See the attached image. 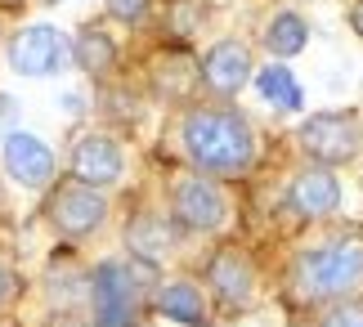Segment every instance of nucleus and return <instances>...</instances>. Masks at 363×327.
<instances>
[{
    "label": "nucleus",
    "instance_id": "nucleus-16",
    "mask_svg": "<svg viewBox=\"0 0 363 327\" xmlns=\"http://www.w3.org/2000/svg\"><path fill=\"white\" fill-rule=\"evenodd\" d=\"M72 63L86 77H108L117 67V40L104 32V27H81V36L72 40Z\"/></svg>",
    "mask_w": 363,
    "mask_h": 327
},
{
    "label": "nucleus",
    "instance_id": "nucleus-10",
    "mask_svg": "<svg viewBox=\"0 0 363 327\" xmlns=\"http://www.w3.org/2000/svg\"><path fill=\"white\" fill-rule=\"evenodd\" d=\"M0 162H5V175L23 189H50L54 184V148L45 144L40 135H27V131H9L0 139Z\"/></svg>",
    "mask_w": 363,
    "mask_h": 327
},
{
    "label": "nucleus",
    "instance_id": "nucleus-21",
    "mask_svg": "<svg viewBox=\"0 0 363 327\" xmlns=\"http://www.w3.org/2000/svg\"><path fill=\"white\" fill-rule=\"evenodd\" d=\"M13 296H18V278H13V269H9V265H0V309H5Z\"/></svg>",
    "mask_w": 363,
    "mask_h": 327
},
{
    "label": "nucleus",
    "instance_id": "nucleus-13",
    "mask_svg": "<svg viewBox=\"0 0 363 327\" xmlns=\"http://www.w3.org/2000/svg\"><path fill=\"white\" fill-rule=\"evenodd\" d=\"M152 309H157L162 318L179 323V327H206V314H211L202 282H193V278L157 282V287H152Z\"/></svg>",
    "mask_w": 363,
    "mask_h": 327
},
{
    "label": "nucleus",
    "instance_id": "nucleus-18",
    "mask_svg": "<svg viewBox=\"0 0 363 327\" xmlns=\"http://www.w3.org/2000/svg\"><path fill=\"white\" fill-rule=\"evenodd\" d=\"M251 81H256L264 104H274L278 112H301V104H305L301 85H296V77H291L283 63H269V67H260V72H251Z\"/></svg>",
    "mask_w": 363,
    "mask_h": 327
},
{
    "label": "nucleus",
    "instance_id": "nucleus-6",
    "mask_svg": "<svg viewBox=\"0 0 363 327\" xmlns=\"http://www.w3.org/2000/svg\"><path fill=\"white\" fill-rule=\"evenodd\" d=\"M45 216H50V224H54L63 238L81 243V238H94V233L104 229V220H108V197H104V189H90V184H81V179H59V184L50 189Z\"/></svg>",
    "mask_w": 363,
    "mask_h": 327
},
{
    "label": "nucleus",
    "instance_id": "nucleus-1",
    "mask_svg": "<svg viewBox=\"0 0 363 327\" xmlns=\"http://www.w3.org/2000/svg\"><path fill=\"white\" fill-rule=\"evenodd\" d=\"M179 153L193 170L211 179H233L247 175L256 162V131H251L247 112L233 104H189L179 117Z\"/></svg>",
    "mask_w": 363,
    "mask_h": 327
},
{
    "label": "nucleus",
    "instance_id": "nucleus-20",
    "mask_svg": "<svg viewBox=\"0 0 363 327\" xmlns=\"http://www.w3.org/2000/svg\"><path fill=\"white\" fill-rule=\"evenodd\" d=\"M148 9H152V0H108V18H117L125 27H139L148 18Z\"/></svg>",
    "mask_w": 363,
    "mask_h": 327
},
{
    "label": "nucleus",
    "instance_id": "nucleus-22",
    "mask_svg": "<svg viewBox=\"0 0 363 327\" xmlns=\"http://www.w3.org/2000/svg\"><path fill=\"white\" fill-rule=\"evenodd\" d=\"M350 27H354V36H363V0L350 5Z\"/></svg>",
    "mask_w": 363,
    "mask_h": 327
},
{
    "label": "nucleus",
    "instance_id": "nucleus-2",
    "mask_svg": "<svg viewBox=\"0 0 363 327\" xmlns=\"http://www.w3.org/2000/svg\"><path fill=\"white\" fill-rule=\"evenodd\" d=\"M287 287L305 305L363 296V233H341L318 247L296 251L287 269Z\"/></svg>",
    "mask_w": 363,
    "mask_h": 327
},
{
    "label": "nucleus",
    "instance_id": "nucleus-19",
    "mask_svg": "<svg viewBox=\"0 0 363 327\" xmlns=\"http://www.w3.org/2000/svg\"><path fill=\"white\" fill-rule=\"evenodd\" d=\"M314 327H363V296H345V301H328L318 309Z\"/></svg>",
    "mask_w": 363,
    "mask_h": 327
},
{
    "label": "nucleus",
    "instance_id": "nucleus-14",
    "mask_svg": "<svg viewBox=\"0 0 363 327\" xmlns=\"http://www.w3.org/2000/svg\"><path fill=\"white\" fill-rule=\"evenodd\" d=\"M198 85H202L198 59H193L189 50H166V54L152 59V90H157L166 104H189Z\"/></svg>",
    "mask_w": 363,
    "mask_h": 327
},
{
    "label": "nucleus",
    "instance_id": "nucleus-17",
    "mask_svg": "<svg viewBox=\"0 0 363 327\" xmlns=\"http://www.w3.org/2000/svg\"><path fill=\"white\" fill-rule=\"evenodd\" d=\"M305 40H310V27H305L301 13H274L269 23H264V50L274 54V59H296V54L305 50Z\"/></svg>",
    "mask_w": 363,
    "mask_h": 327
},
{
    "label": "nucleus",
    "instance_id": "nucleus-5",
    "mask_svg": "<svg viewBox=\"0 0 363 327\" xmlns=\"http://www.w3.org/2000/svg\"><path fill=\"white\" fill-rule=\"evenodd\" d=\"M171 220L184 233H220L229 224V197L211 175L184 170L171 179Z\"/></svg>",
    "mask_w": 363,
    "mask_h": 327
},
{
    "label": "nucleus",
    "instance_id": "nucleus-7",
    "mask_svg": "<svg viewBox=\"0 0 363 327\" xmlns=\"http://www.w3.org/2000/svg\"><path fill=\"white\" fill-rule=\"evenodd\" d=\"M202 287H206V301H216L225 314H242L256 301V265H251V255L242 247L225 243L206 260Z\"/></svg>",
    "mask_w": 363,
    "mask_h": 327
},
{
    "label": "nucleus",
    "instance_id": "nucleus-11",
    "mask_svg": "<svg viewBox=\"0 0 363 327\" xmlns=\"http://www.w3.org/2000/svg\"><path fill=\"white\" fill-rule=\"evenodd\" d=\"M287 206L301 220H332L341 211V179L332 175V166L305 162L296 175L287 179Z\"/></svg>",
    "mask_w": 363,
    "mask_h": 327
},
{
    "label": "nucleus",
    "instance_id": "nucleus-3",
    "mask_svg": "<svg viewBox=\"0 0 363 327\" xmlns=\"http://www.w3.org/2000/svg\"><path fill=\"white\" fill-rule=\"evenodd\" d=\"M152 287H157V269L139 255L94 265V274L86 278L94 327H139L144 301H152Z\"/></svg>",
    "mask_w": 363,
    "mask_h": 327
},
{
    "label": "nucleus",
    "instance_id": "nucleus-4",
    "mask_svg": "<svg viewBox=\"0 0 363 327\" xmlns=\"http://www.w3.org/2000/svg\"><path fill=\"white\" fill-rule=\"evenodd\" d=\"M296 144L314 166H345L363 153V121L354 112H310L296 126Z\"/></svg>",
    "mask_w": 363,
    "mask_h": 327
},
{
    "label": "nucleus",
    "instance_id": "nucleus-12",
    "mask_svg": "<svg viewBox=\"0 0 363 327\" xmlns=\"http://www.w3.org/2000/svg\"><path fill=\"white\" fill-rule=\"evenodd\" d=\"M251 72H256V59H251V50L242 40H216L206 50V59L198 63V77L216 99H238Z\"/></svg>",
    "mask_w": 363,
    "mask_h": 327
},
{
    "label": "nucleus",
    "instance_id": "nucleus-15",
    "mask_svg": "<svg viewBox=\"0 0 363 327\" xmlns=\"http://www.w3.org/2000/svg\"><path fill=\"white\" fill-rule=\"evenodd\" d=\"M125 247H130V255H139V260L157 265L162 255L175 247V229H171V220L157 216V211H139V216L125 224Z\"/></svg>",
    "mask_w": 363,
    "mask_h": 327
},
{
    "label": "nucleus",
    "instance_id": "nucleus-9",
    "mask_svg": "<svg viewBox=\"0 0 363 327\" xmlns=\"http://www.w3.org/2000/svg\"><path fill=\"white\" fill-rule=\"evenodd\" d=\"M121 175H125V148H121L117 135L90 131L72 144V179L108 193L113 184H121Z\"/></svg>",
    "mask_w": 363,
    "mask_h": 327
},
{
    "label": "nucleus",
    "instance_id": "nucleus-8",
    "mask_svg": "<svg viewBox=\"0 0 363 327\" xmlns=\"http://www.w3.org/2000/svg\"><path fill=\"white\" fill-rule=\"evenodd\" d=\"M67 63H72V40L50 23H32L9 40V67L18 77L45 81V77H59Z\"/></svg>",
    "mask_w": 363,
    "mask_h": 327
}]
</instances>
